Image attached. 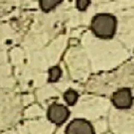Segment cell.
<instances>
[{
    "label": "cell",
    "mask_w": 134,
    "mask_h": 134,
    "mask_svg": "<svg viewBox=\"0 0 134 134\" xmlns=\"http://www.w3.org/2000/svg\"><path fill=\"white\" fill-rule=\"evenodd\" d=\"M112 102L117 109L127 110L133 105V98L130 88L124 87L115 92L112 96Z\"/></svg>",
    "instance_id": "3"
},
{
    "label": "cell",
    "mask_w": 134,
    "mask_h": 134,
    "mask_svg": "<svg viewBox=\"0 0 134 134\" xmlns=\"http://www.w3.org/2000/svg\"><path fill=\"white\" fill-rule=\"evenodd\" d=\"M70 115V112L66 106L53 103L48 107L47 111L48 119L54 125H63Z\"/></svg>",
    "instance_id": "2"
},
{
    "label": "cell",
    "mask_w": 134,
    "mask_h": 134,
    "mask_svg": "<svg viewBox=\"0 0 134 134\" xmlns=\"http://www.w3.org/2000/svg\"><path fill=\"white\" fill-rule=\"evenodd\" d=\"M48 81L51 83L57 82L62 75V70L59 66H53L48 70Z\"/></svg>",
    "instance_id": "7"
},
{
    "label": "cell",
    "mask_w": 134,
    "mask_h": 134,
    "mask_svg": "<svg viewBox=\"0 0 134 134\" xmlns=\"http://www.w3.org/2000/svg\"><path fill=\"white\" fill-rule=\"evenodd\" d=\"M91 4L90 0H77V8L79 10H85L88 6Z\"/></svg>",
    "instance_id": "8"
},
{
    "label": "cell",
    "mask_w": 134,
    "mask_h": 134,
    "mask_svg": "<svg viewBox=\"0 0 134 134\" xmlns=\"http://www.w3.org/2000/svg\"><path fill=\"white\" fill-rule=\"evenodd\" d=\"M63 1L61 0H40L39 3L41 9L44 12H48L54 9L57 5L60 4Z\"/></svg>",
    "instance_id": "5"
},
{
    "label": "cell",
    "mask_w": 134,
    "mask_h": 134,
    "mask_svg": "<svg viewBox=\"0 0 134 134\" xmlns=\"http://www.w3.org/2000/svg\"><path fill=\"white\" fill-rule=\"evenodd\" d=\"M65 134H95V130L89 121L75 119L67 125Z\"/></svg>",
    "instance_id": "4"
},
{
    "label": "cell",
    "mask_w": 134,
    "mask_h": 134,
    "mask_svg": "<svg viewBox=\"0 0 134 134\" xmlns=\"http://www.w3.org/2000/svg\"><path fill=\"white\" fill-rule=\"evenodd\" d=\"M78 97H79L78 93L76 91L71 90V89L65 92L63 94L64 100H66V102L70 106L75 105L76 104L77 100L78 99Z\"/></svg>",
    "instance_id": "6"
},
{
    "label": "cell",
    "mask_w": 134,
    "mask_h": 134,
    "mask_svg": "<svg viewBox=\"0 0 134 134\" xmlns=\"http://www.w3.org/2000/svg\"><path fill=\"white\" fill-rule=\"evenodd\" d=\"M117 19L110 14H96L91 22V30L96 37L100 39H110L114 37Z\"/></svg>",
    "instance_id": "1"
}]
</instances>
